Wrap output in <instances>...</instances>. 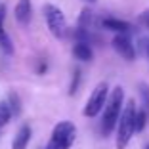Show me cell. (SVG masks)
<instances>
[{
    "label": "cell",
    "mask_w": 149,
    "mask_h": 149,
    "mask_svg": "<svg viewBox=\"0 0 149 149\" xmlns=\"http://www.w3.org/2000/svg\"><path fill=\"white\" fill-rule=\"evenodd\" d=\"M31 136H33V130L29 124H21L12 141V149H27L29 141H31Z\"/></svg>",
    "instance_id": "obj_9"
},
{
    "label": "cell",
    "mask_w": 149,
    "mask_h": 149,
    "mask_svg": "<svg viewBox=\"0 0 149 149\" xmlns=\"http://www.w3.org/2000/svg\"><path fill=\"white\" fill-rule=\"evenodd\" d=\"M145 149H149V143H147V147H145Z\"/></svg>",
    "instance_id": "obj_21"
},
{
    "label": "cell",
    "mask_w": 149,
    "mask_h": 149,
    "mask_svg": "<svg viewBox=\"0 0 149 149\" xmlns=\"http://www.w3.org/2000/svg\"><path fill=\"white\" fill-rule=\"evenodd\" d=\"M136 103L134 101H128L123 105V111L118 115V120H117V147L118 149H124L130 140L134 138L136 134Z\"/></svg>",
    "instance_id": "obj_2"
},
{
    "label": "cell",
    "mask_w": 149,
    "mask_h": 149,
    "mask_svg": "<svg viewBox=\"0 0 149 149\" xmlns=\"http://www.w3.org/2000/svg\"><path fill=\"white\" fill-rule=\"evenodd\" d=\"M74 140H77V126L71 120H61L54 126L46 149H69Z\"/></svg>",
    "instance_id": "obj_3"
},
{
    "label": "cell",
    "mask_w": 149,
    "mask_h": 149,
    "mask_svg": "<svg viewBox=\"0 0 149 149\" xmlns=\"http://www.w3.org/2000/svg\"><path fill=\"white\" fill-rule=\"evenodd\" d=\"M10 118H12V111H10L8 103H2L0 101V128L6 126L10 123Z\"/></svg>",
    "instance_id": "obj_16"
},
{
    "label": "cell",
    "mask_w": 149,
    "mask_h": 149,
    "mask_svg": "<svg viewBox=\"0 0 149 149\" xmlns=\"http://www.w3.org/2000/svg\"><path fill=\"white\" fill-rule=\"evenodd\" d=\"M13 15H15V21L19 25L27 27L31 23V17H33V4L31 0H17L15 4V10H13Z\"/></svg>",
    "instance_id": "obj_7"
},
{
    "label": "cell",
    "mask_w": 149,
    "mask_h": 149,
    "mask_svg": "<svg viewBox=\"0 0 149 149\" xmlns=\"http://www.w3.org/2000/svg\"><path fill=\"white\" fill-rule=\"evenodd\" d=\"M97 23V19L94 17L92 10H82L79 15V29H88V31H94V25Z\"/></svg>",
    "instance_id": "obj_12"
},
{
    "label": "cell",
    "mask_w": 149,
    "mask_h": 149,
    "mask_svg": "<svg viewBox=\"0 0 149 149\" xmlns=\"http://www.w3.org/2000/svg\"><path fill=\"white\" fill-rule=\"evenodd\" d=\"M44 13V19H46V25H48V31L52 33L54 38L57 40H63L67 38L69 35V29H67V21H65V15L56 4H46L42 8Z\"/></svg>",
    "instance_id": "obj_4"
},
{
    "label": "cell",
    "mask_w": 149,
    "mask_h": 149,
    "mask_svg": "<svg viewBox=\"0 0 149 149\" xmlns=\"http://www.w3.org/2000/svg\"><path fill=\"white\" fill-rule=\"evenodd\" d=\"M147 123H149V117L141 109H138L136 111V132H143L145 126H147Z\"/></svg>",
    "instance_id": "obj_15"
},
{
    "label": "cell",
    "mask_w": 149,
    "mask_h": 149,
    "mask_svg": "<svg viewBox=\"0 0 149 149\" xmlns=\"http://www.w3.org/2000/svg\"><path fill=\"white\" fill-rule=\"evenodd\" d=\"M143 52H145V56L149 57V38H147V40H143Z\"/></svg>",
    "instance_id": "obj_19"
},
{
    "label": "cell",
    "mask_w": 149,
    "mask_h": 149,
    "mask_svg": "<svg viewBox=\"0 0 149 149\" xmlns=\"http://www.w3.org/2000/svg\"><path fill=\"white\" fill-rule=\"evenodd\" d=\"M4 17H6V6L2 4L0 6V48L4 50L8 56L13 54V44H12V38L8 36V33L4 31Z\"/></svg>",
    "instance_id": "obj_10"
},
{
    "label": "cell",
    "mask_w": 149,
    "mask_h": 149,
    "mask_svg": "<svg viewBox=\"0 0 149 149\" xmlns=\"http://www.w3.org/2000/svg\"><path fill=\"white\" fill-rule=\"evenodd\" d=\"M73 56H74V59H79V61H92V57H94L92 46H90V44H84V42H74Z\"/></svg>",
    "instance_id": "obj_11"
},
{
    "label": "cell",
    "mask_w": 149,
    "mask_h": 149,
    "mask_svg": "<svg viewBox=\"0 0 149 149\" xmlns=\"http://www.w3.org/2000/svg\"><path fill=\"white\" fill-rule=\"evenodd\" d=\"M86 2H96V0H86Z\"/></svg>",
    "instance_id": "obj_20"
},
{
    "label": "cell",
    "mask_w": 149,
    "mask_h": 149,
    "mask_svg": "<svg viewBox=\"0 0 149 149\" xmlns=\"http://www.w3.org/2000/svg\"><path fill=\"white\" fill-rule=\"evenodd\" d=\"M107 96H109V86H107V82H100L96 88H94L92 96L88 97L86 105H84V109H82L84 117H88V118L97 117L100 111L103 109V105H105Z\"/></svg>",
    "instance_id": "obj_5"
},
{
    "label": "cell",
    "mask_w": 149,
    "mask_h": 149,
    "mask_svg": "<svg viewBox=\"0 0 149 149\" xmlns=\"http://www.w3.org/2000/svg\"><path fill=\"white\" fill-rule=\"evenodd\" d=\"M111 44H113L115 52L126 61H132L136 57V50H134V44H132V38L128 36V33H117Z\"/></svg>",
    "instance_id": "obj_6"
},
{
    "label": "cell",
    "mask_w": 149,
    "mask_h": 149,
    "mask_svg": "<svg viewBox=\"0 0 149 149\" xmlns=\"http://www.w3.org/2000/svg\"><path fill=\"white\" fill-rule=\"evenodd\" d=\"M123 105H124V90L120 86H115V90L107 96V101L103 105V109H105L103 111V118H101V134H103V138L111 136L115 132Z\"/></svg>",
    "instance_id": "obj_1"
},
{
    "label": "cell",
    "mask_w": 149,
    "mask_h": 149,
    "mask_svg": "<svg viewBox=\"0 0 149 149\" xmlns=\"http://www.w3.org/2000/svg\"><path fill=\"white\" fill-rule=\"evenodd\" d=\"M79 84H80V69H74L73 71V80H71V86H69V94H71V96L77 94Z\"/></svg>",
    "instance_id": "obj_17"
},
{
    "label": "cell",
    "mask_w": 149,
    "mask_h": 149,
    "mask_svg": "<svg viewBox=\"0 0 149 149\" xmlns=\"http://www.w3.org/2000/svg\"><path fill=\"white\" fill-rule=\"evenodd\" d=\"M97 25H101V29H105V31H115V33H128L132 29L130 23L123 21V19H117V17L97 19Z\"/></svg>",
    "instance_id": "obj_8"
},
{
    "label": "cell",
    "mask_w": 149,
    "mask_h": 149,
    "mask_svg": "<svg viewBox=\"0 0 149 149\" xmlns=\"http://www.w3.org/2000/svg\"><path fill=\"white\" fill-rule=\"evenodd\" d=\"M8 107H10V111H12V115H19V113H21V101H19V96L15 92L10 94Z\"/></svg>",
    "instance_id": "obj_14"
},
{
    "label": "cell",
    "mask_w": 149,
    "mask_h": 149,
    "mask_svg": "<svg viewBox=\"0 0 149 149\" xmlns=\"http://www.w3.org/2000/svg\"><path fill=\"white\" fill-rule=\"evenodd\" d=\"M138 90H140V97H141V111L149 117V84L140 82Z\"/></svg>",
    "instance_id": "obj_13"
},
{
    "label": "cell",
    "mask_w": 149,
    "mask_h": 149,
    "mask_svg": "<svg viewBox=\"0 0 149 149\" xmlns=\"http://www.w3.org/2000/svg\"><path fill=\"white\" fill-rule=\"evenodd\" d=\"M140 23H141L143 27H147V29H149V10H145V12L140 15Z\"/></svg>",
    "instance_id": "obj_18"
}]
</instances>
